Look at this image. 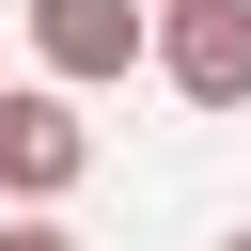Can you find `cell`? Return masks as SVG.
<instances>
[{
  "label": "cell",
  "mask_w": 251,
  "mask_h": 251,
  "mask_svg": "<svg viewBox=\"0 0 251 251\" xmlns=\"http://www.w3.org/2000/svg\"><path fill=\"white\" fill-rule=\"evenodd\" d=\"M141 63L188 110H251V0H141Z\"/></svg>",
  "instance_id": "obj_1"
},
{
  "label": "cell",
  "mask_w": 251,
  "mask_h": 251,
  "mask_svg": "<svg viewBox=\"0 0 251 251\" xmlns=\"http://www.w3.org/2000/svg\"><path fill=\"white\" fill-rule=\"evenodd\" d=\"M78 173H94V126L63 110V78H47V94H0V188H16V204H63Z\"/></svg>",
  "instance_id": "obj_2"
},
{
  "label": "cell",
  "mask_w": 251,
  "mask_h": 251,
  "mask_svg": "<svg viewBox=\"0 0 251 251\" xmlns=\"http://www.w3.org/2000/svg\"><path fill=\"white\" fill-rule=\"evenodd\" d=\"M31 63L78 94V78H126L141 63V0H31Z\"/></svg>",
  "instance_id": "obj_3"
},
{
  "label": "cell",
  "mask_w": 251,
  "mask_h": 251,
  "mask_svg": "<svg viewBox=\"0 0 251 251\" xmlns=\"http://www.w3.org/2000/svg\"><path fill=\"white\" fill-rule=\"evenodd\" d=\"M0 251H78V235H63L47 204H16V220H0Z\"/></svg>",
  "instance_id": "obj_4"
},
{
  "label": "cell",
  "mask_w": 251,
  "mask_h": 251,
  "mask_svg": "<svg viewBox=\"0 0 251 251\" xmlns=\"http://www.w3.org/2000/svg\"><path fill=\"white\" fill-rule=\"evenodd\" d=\"M220 251H251V235H220Z\"/></svg>",
  "instance_id": "obj_5"
}]
</instances>
